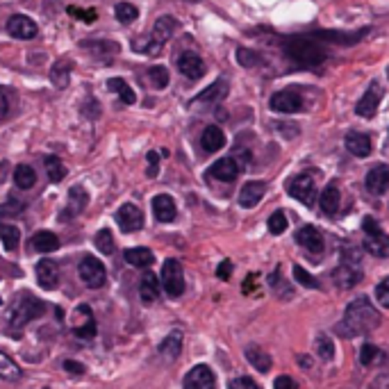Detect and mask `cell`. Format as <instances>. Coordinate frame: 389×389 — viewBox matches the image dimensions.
<instances>
[{
  "label": "cell",
  "instance_id": "obj_8",
  "mask_svg": "<svg viewBox=\"0 0 389 389\" xmlns=\"http://www.w3.org/2000/svg\"><path fill=\"white\" fill-rule=\"evenodd\" d=\"M71 330L78 339H94L96 337V319L91 314L89 305H78L73 312Z\"/></svg>",
  "mask_w": 389,
  "mask_h": 389
},
{
  "label": "cell",
  "instance_id": "obj_18",
  "mask_svg": "<svg viewBox=\"0 0 389 389\" xmlns=\"http://www.w3.org/2000/svg\"><path fill=\"white\" fill-rule=\"evenodd\" d=\"M153 214H155V219H157L159 223H171V221H176L178 210H176L174 198H171L169 193H159V196H155V198H153Z\"/></svg>",
  "mask_w": 389,
  "mask_h": 389
},
{
  "label": "cell",
  "instance_id": "obj_27",
  "mask_svg": "<svg viewBox=\"0 0 389 389\" xmlns=\"http://www.w3.org/2000/svg\"><path fill=\"white\" fill-rule=\"evenodd\" d=\"M201 144L208 153H216L225 146V134H223L221 128H216V125H208V128L203 130Z\"/></svg>",
  "mask_w": 389,
  "mask_h": 389
},
{
  "label": "cell",
  "instance_id": "obj_5",
  "mask_svg": "<svg viewBox=\"0 0 389 389\" xmlns=\"http://www.w3.org/2000/svg\"><path fill=\"white\" fill-rule=\"evenodd\" d=\"M178 28V21L174 16H159L157 23H155V28H153V34H151V39H146L144 46H137V50H144V53H151V55H157L159 48L174 37V32Z\"/></svg>",
  "mask_w": 389,
  "mask_h": 389
},
{
  "label": "cell",
  "instance_id": "obj_9",
  "mask_svg": "<svg viewBox=\"0 0 389 389\" xmlns=\"http://www.w3.org/2000/svg\"><path fill=\"white\" fill-rule=\"evenodd\" d=\"M287 191H289L292 198L301 201L305 205H312V198H314V178H312V174H301V176L292 178L289 185H287Z\"/></svg>",
  "mask_w": 389,
  "mask_h": 389
},
{
  "label": "cell",
  "instance_id": "obj_58",
  "mask_svg": "<svg viewBox=\"0 0 389 389\" xmlns=\"http://www.w3.org/2000/svg\"><path fill=\"white\" fill-rule=\"evenodd\" d=\"M187 3H201V0H187Z\"/></svg>",
  "mask_w": 389,
  "mask_h": 389
},
{
  "label": "cell",
  "instance_id": "obj_55",
  "mask_svg": "<svg viewBox=\"0 0 389 389\" xmlns=\"http://www.w3.org/2000/svg\"><path fill=\"white\" fill-rule=\"evenodd\" d=\"M7 110H9V100L5 96V91L0 89V119H5L7 117Z\"/></svg>",
  "mask_w": 389,
  "mask_h": 389
},
{
  "label": "cell",
  "instance_id": "obj_56",
  "mask_svg": "<svg viewBox=\"0 0 389 389\" xmlns=\"http://www.w3.org/2000/svg\"><path fill=\"white\" fill-rule=\"evenodd\" d=\"M369 389H389V375H383V378H378Z\"/></svg>",
  "mask_w": 389,
  "mask_h": 389
},
{
  "label": "cell",
  "instance_id": "obj_41",
  "mask_svg": "<svg viewBox=\"0 0 389 389\" xmlns=\"http://www.w3.org/2000/svg\"><path fill=\"white\" fill-rule=\"evenodd\" d=\"M114 14H117V18L123 23V26H128V23L139 18V9H137L134 5H130V3H119L117 9H114Z\"/></svg>",
  "mask_w": 389,
  "mask_h": 389
},
{
  "label": "cell",
  "instance_id": "obj_22",
  "mask_svg": "<svg viewBox=\"0 0 389 389\" xmlns=\"http://www.w3.org/2000/svg\"><path fill=\"white\" fill-rule=\"evenodd\" d=\"M208 174L216 180H221V182H233L239 176V164L235 162L233 157H223V159H219V162H214L210 166Z\"/></svg>",
  "mask_w": 389,
  "mask_h": 389
},
{
  "label": "cell",
  "instance_id": "obj_35",
  "mask_svg": "<svg viewBox=\"0 0 389 389\" xmlns=\"http://www.w3.org/2000/svg\"><path fill=\"white\" fill-rule=\"evenodd\" d=\"M107 89L114 91V94H119L125 105H132V102L137 100L132 87H130L128 82H125V80H121V78H112V80H107Z\"/></svg>",
  "mask_w": 389,
  "mask_h": 389
},
{
  "label": "cell",
  "instance_id": "obj_11",
  "mask_svg": "<svg viewBox=\"0 0 389 389\" xmlns=\"http://www.w3.org/2000/svg\"><path fill=\"white\" fill-rule=\"evenodd\" d=\"M34 276H37V282L41 289L53 292V289H57V284H60V267H57L53 260L43 257L41 262H37Z\"/></svg>",
  "mask_w": 389,
  "mask_h": 389
},
{
  "label": "cell",
  "instance_id": "obj_34",
  "mask_svg": "<svg viewBox=\"0 0 389 389\" xmlns=\"http://www.w3.org/2000/svg\"><path fill=\"white\" fill-rule=\"evenodd\" d=\"M14 182L18 189H32L34 182H37V174L30 164H18L14 169Z\"/></svg>",
  "mask_w": 389,
  "mask_h": 389
},
{
  "label": "cell",
  "instance_id": "obj_38",
  "mask_svg": "<svg viewBox=\"0 0 389 389\" xmlns=\"http://www.w3.org/2000/svg\"><path fill=\"white\" fill-rule=\"evenodd\" d=\"M46 174H48L50 182H62L64 176H66V166L62 164V159L60 157H46Z\"/></svg>",
  "mask_w": 389,
  "mask_h": 389
},
{
  "label": "cell",
  "instance_id": "obj_51",
  "mask_svg": "<svg viewBox=\"0 0 389 389\" xmlns=\"http://www.w3.org/2000/svg\"><path fill=\"white\" fill-rule=\"evenodd\" d=\"M157 171H159V155L155 153V151H151L148 153V178H155L157 176Z\"/></svg>",
  "mask_w": 389,
  "mask_h": 389
},
{
  "label": "cell",
  "instance_id": "obj_44",
  "mask_svg": "<svg viewBox=\"0 0 389 389\" xmlns=\"http://www.w3.org/2000/svg\"><path fill=\"white\" fill-rule=\"evenodd\" d=\"M360 362L364 364V367H371L373 362H380V351L373 344H364L360 351Z\"/></svg>",
  "mask_w": 389,
  "mask_h": 389
},
{
  "label": "cell",
  "instance_id": "obj_2",
  "mask_svg": "<svg viewBox=\"0 0 389 389\" xmlns=\"http://www.w3.org/2000/svg\"><path fill=\"white\" fill-rule=\"evenodd\" d=\"M282 48L287 53V57L299 64L303 68H319L324 62H326V50L319 46V39H312V37H299V34H294V37H287L282 41Z\"/></svg>",
  "mask_w": 389,
  "mask_h": 389
},
{
  "label": "cell",
  "instance_id": "obj_45",
  "mask_svg": "<svg viewBox=\"0 0 389 389\" xmlns=\"http://www.w3.org/2000/svg\"><path fill=\"white\" fill-rule=\"evenodd\" d=\"M82 48H91V50H96L98 55H107L110 50L117 53L119 46L117 43H110V41H82Z\"/></svg>",
  "mask_w": 389,
  "mask_h": 389
},
{
  "label": "cell",
  "instance_id": "obj_23",
  "mask_svg": "<svg viewBox=\"0 0 389 389\" xmlns=\"http://www.w3.org/2000/svg\"><path fill=\"white\" fill-rule=\"evenodd\" d=\"M125 262H128L130 267L134 269H148L155 262V255L151 248H144V246H134V248H128L125 250Z\"/></svg>",
  "mask_w": 389,
  "mask_h": 389
},
{
  "label": "cell",
  "instance_id": "obj_3",
  "mask_svg": "<svg viewBox=\"0 0 389 389\" xmlns=\"http://www.w3.org/2000/svg\"><path fill=\"white\" fill-rule=\"evenodd\" d=\"M43 312H46V303L41 299H30L28 296V299L18 301L14 307H11L7 319H9L11 330H23L30 321H34V319L43 316Z\"/></svg>",
  "mask_w": 389,
  "mask_h": 389
},
{
  "label": "cell",
  "instance_id": "obj_36",
  "mask_svg": "<svg viewBox=\"0 0 389 389\" xmlns=\"http://www.w3.org/2000/svg\"><path fill=\"white\" fill-rule=\"evenodd\" d=\"M246 360L253 364L257 371H262V373H267L271 369V358L262 348H257V346H248L246 348Z\"/></svg>",
  "mask_w": 389,
  "mask_h": 389
},
{
  "label": "cell",
  "instance_id": "obj_20",
  "mask_svg": "<svg viewBox=\"0 0 389 389\" xmlns=\"http://www.w3.org/2000/svg\"><path fill=\"white\" fill-rule=\"evenodd\" d=\"M267 193V185L262 180H253V182H246V185L242 187V191H239V205L242 208H255V205L262 201V196Z\"/></svg>",
  "mask_w": 389,
  "mask_h": 389
},
{
  "label": "cell",
  "instance_id": "obj_14",
  "mask_svg": "<svg viewBox=\"0 0 389 389\" xmlns=\"http://www.w3.org/2000/svg\"><path fill=\"white\" fill-rule=\"evenodd\" d=\"M185 389H216V375L208 364H198L185 375Z\"/></svg>",
  "mask_w": 389,
  "mask_h": 389
},
{
  "label": "cell",
  "instance_id": "obj_24",
  "mask_svg": "<svg viewBox=\"0 0 389 389\" xmlns=\"http://www.w3.org/2000/svg\"><path fill=\"white\" fill-rule=\"evenodd\" d=\"M159 289H162V284H159L157 276H155V273H151V271H146L142 282H139V296H142V301L146 305L155 303L159 299Z\"/></svg>",
  "mask_w": 389,
  "mask_h": 389
},
{
  "label": "cell",
  "instance_id": "obj_54",
  "mask_svg": "<svg viewBox=\"0 0 389 389\" xmlns=\"http://www.w3.org/2000/svg\"><path fill=\"white\" fill-rule=\"evenodd\" d=\"M273 387H276V389H299V385H296V383L289 378V375H280V378H276Z\"/></svg>",
  "mask_w": 389,
  "mask_h": 389
},
{
  "label": "cell",
  "instance_id": "obj_53",
  "mask_svg": "<svg viewBox=\"0 0 389 389\" xmlns=\"http://www.w3.org/2000/svg\"><path fill=\"white\" fill-rule=\"evenodd\" d=\"M230 273H233V262L223 260L221 265H219V269H216V276H219L221 280H228V278H230Z\"/></svg>",
  "mask_w": 389,
  "mask_h": 389
},
{
  "label": "cell",
  "instance_id": "obj_15",
  "mask_svg": "<svg viewBox=\"0 0 389 389\" xmlns=\"http://www.w3.org/2000/svg\"><path fill=\"white\" fill-rule=\"evenodd\" d=\"M7 32L16 39L30 41V39L37 37L39 28H37V23H34L32 18H28L26 14H14L7 21Z\"/></svg>",
  "mask_w": 389,
  "mask_h": 389
},
{
  "label": "cell",
  "instance_id": "obj_43",
  "mask_svg": "<svg viewBox=\"0 0 389 389\" xmlns=\"http://www.w3.org/2000/svg\"><path fill=\"white\" fill-rule=\"evenodd\" d=\"M284 230H287V216H284L282 210L273 212V214L269 216V233H271V235H282Z\"/></svg>",
  "mask_w": 389,
  "mask_h": 389
},
{
  "label": "cell",
  "instance_id": "obj_52",
  "mask_svg": "<svg viewBox=\"0 0 389 389\" xmlns=\"http://www.w3.org/2000/svg\"><path fill=\"white\" fill-rule=\"evenodd\" d=\"M64 371H68L71 375H82V373H87V367H85V364L75 362V360H66L64 362Z\"/></svg>",
  "mask_w": 389,
  "mask_h": 389
},
{
  "label": "cell",
  "instance_id": "obj_19",
  "mask_svg": "<svg viewBox=\"0 0 389 389\" xmlns=\"http://www.w3.org/2000/svg\"><path fill=\"white\" fill-rule=\"evenodd\" d=\"M364 182H367V189L373 193V196H380V193H385L389 189V166L387 164L373 166Z\"/></svg>",
  "mask_w": 389,
  "mask_h": 389
},
{
  "label": "cell",
  "instance_id": "obj_40",
  "mask_svg": "<svg viewBox=\"0 0 389 389\" xmlns=\"http://www.w3.org/2000/svg\"><path fill=\"white\" fill-rule=\"evenodd\" d=\"M96 248L100 250L102 255H112L114 253V237H112V233L107 230V228H102V230H98V235H96Z\"/></svg>",
  "mask_w": 389,
  "mask_h": 389
},
{
  "label": "cell",
  "instance_id": "obj_57",
  "mask_svg": "<svg viewBox=\"0 0 389 389\" xmlns=\"http://www.w3.org/2000/svg\"><path fill=\"white\" fill-rule=\"evenodd\" d=\"M5 176H7V162H3V164H0V182L5 180Z\"/></svg>",
  "mask_w": 389,
  "mask_h": 389
},
{
  "label": "cell",
  "instance_id": "obj_42",
  "mask_svg": "<svg viewBox=\"0 0 389 389\" xmlns=\"http://www.w3.org/2000/svg\"><path fill=\"white\" fill-rule=\"evenodd\" d=\"M148 80L153 82L155 89H164L169 85V68L166 66H153L151 71H148Z\"/></svg>",
  "mask_w": 389,
  "mask_h": 389
},
{
  "label": "cell",
  "instance_id": "obj_4",
  "mask_svg": "<svg viewBox=\"0 0 389 389\" xmlns=\"http://www.w3.org/2000/svg\"><path fill=\"white\" fill-rule=\"evenodd\" d=\"M362 230H364V248L375 257H389V235L383 233L378 221L371 219V216H364Z\"/></svg>",
  "mask_w": 389,
  "mask_h": 389
},
{
  "label": "cell",
  "instance_id": "obj_46",
  "mask_svg": "<svg viewBox=\"0 0 389 389\" xmlns=\"http://www.w3.org/2000/svg\"><path fill=\"white\" fill-rule=\"evenodd\" d=\"M237 62L242 64V66H246V68H250V66L260 64V57H257L255 50H250V48H239L237 50Z\"/></svg>",
  "mask_w": 389,
  "mask_h": 389
},
{
  "label": "cell",
  "instance_id": "obj_6",
  "mask_svg": "<svg viewBox=\"0 0 389 389\" xmlns=\"http://www.w3.org/2000/svg\"><path fill=\"white\" fill-rule=\"evenodd\" d=\"M162 287L171 299H178L185 292V271H182V265L174 257L162 265Z\"/></svg>",
  "mask_w": 389,
  "mask_h": 389
},
{
  "label": "cell",
  "instance_id": "obj_48",
  "mask_svg": "<svg viewBox=\"0 0 389 389\" xmlns=\"http://www.w3.org/2000/svg\"><path fill=\"white\" fill-rule=\"evenodd\" d=\"M375 299H378V303L383 307H389V278L378 282V287H375Z\"/></svg>",
  "mask_w": 389,
  "mask_h": 389
},
{
  "label": "cell",
  "instance_id": "obj_7",
  "mask_svg": "<svg viewBox=\"0 0 389 389\" xmlns=\"http://www.w3.org/2000/svg\"><path fill=\"white\" fill-rule=\"evenodd\" d=\"M78 273H80V278H82V282L91 289H100L107 280L105 265H102L98 257H91V255L82 257V262H80V267H78Z\"/></svg>",
  "mask_w": 389,
  "mask_h": 389
},
{
  "label": "cell",
  "instance_id": "obj_25",
  "mask_svg": "<svg viewBox=\"0 0 389 389\" xmlns=\"http://www.w3.org/2000/svg\"><path fill=\"white\" fill-rule=\"evenodd\" d=\"M87 203H89V193H87V189H85L82 185L71 187V191H68V208H66V212L62 214V219H66L68 214L78 216L80 212H82V210L87 208Z\"/></svg>",
  "mask_w": 389,
  "mask_h": 389
},
{
  "label": "cell",
  "instance_id": "obj_26",
  "mask_svg": "<svg viewBox=\"0 0 389 389\" xmlns=\"http://www.w3.org/2000/svg\"><path fill=\"white\" fill-rule=\"evenodd\" d=\"M71 73H73V62L68 60V57H62V60H57L53 64V71H50V80L57 89H64L68 85V80H71Z\"/></svg>",
  "mask_w": 389,
  "mask_h": 389
},
{
  "label": "cell",
  "instance_id": "obj_50",
  "mask_svg": "<svg viewBox=\"0 0 389 389\" xmlns=\"http://www.w3.org/2000/svg\"><path fill=\"white\" fill-rule=\"evenodd\" d=\"M230 389H260V385L253 378H246V375H242V378L230 380Z\"/></svg>",
  "mask_w": 389,
  "mask_h": 389
},
{
  "label": "cell",
  "instance_id": "obj_13",
  "mask_svg": "<svg viewBox=\"0 0 389 389\" xmlns=\"http://www.w3.org/2000/svg\"><path fill=\"white\" fill-rule=\"evenodd\" d=\"M380 100H383V89L378 82H371L369 89L364 91V96L358 100V105H356V114L362 119H373V114L375 110H378L380 105Z\"/></svg>",
  "mask_w": 389,
  "mask_h": 389
},
{
  "label": "cell",
  "instance_id": "obj_33",
  "mask_svg": "<svg viewBox=\"0 0 389 389\" xmlns=\"http://www.w3.org/2000/svg\"><path fill=\"white\" fill-rule=\"evenodd\" d=\"M21 375H23V371L18 369V364L0 351V378L9 380V383H16V380H21Z\"/></svg>",
  "mask_w": 389,
  "mask_h": 389
},
{
  "label": "cell",
  "instance_id": "obj_31",
  "mask_svg": "<svg viewBox=\"0 0 389 389\" xmlns=\"http://www.w3.org/2000/svg\"><path fill=\"white\" fill-rule=\"evenodd\" d=\"M225 94H228V82L225 80H216L214 85H210L208 89L203 91V94H198L196 98H193V102H216V100L225 98Z\"/></svg>",
  "mask_w": 389,
  "mask_h": 389
},
{
  "label": "cell",
  "instance_id": "obj_29",
  "mask_svg": "<svg viewBox=\"0 0 389 389\" xmlns=\"http://www.w3.org/2000/svg\"><path fill=\"white\" fill-rule=\"evenodd\" d=\"M32 246L34 250H39V253H53V250L60 248V239L50 230H39L32 237Z\"/></svg>",
  "mask_w": 389,
  "mask_h": 389
},
{
  "label": "cell",
  "instance_id": "obj_47",
  "mask_svg": "<svg viewBox=\"0 0 389 389\" xmlns=\"http://www.w3.org/2000/svg\"><path fill=\"white\" fill-rule=\"evenodd\" d=\"M294 278L299 280V282L303 284V287H307V289H316V287H319L316 278H312L310 273H307V271H305L303 267H299V265L294 267Z\"/></svg>",
  "mask_w": 389,
  "mask_h": 389
},
{
  "label": "cell",
  "instance_id": "obj_30",
  "mask_svg": "<svg viewBox=\"0 0 389 389\" xmlns=\"http://www.w3.org/2000/svg\"><path fill=\"white\" fill-rule=\"evenodd\" d=\"M319 205H321V210L326 214L333 216L337 210H339V187L335 182H330V185L321 191V198H319Z\"/></svg>",
  "mask_w": 389,
  "mask_h": 389
},
{
  "label": "cell",
  "instance_id": "obj_1",
  "mask_svg": "<svg viewBox=\"0 0 389 389\" xmlns=\"http://www.w3.org/2000/svg\"><path fill=\"white\" fill-rule=\"evenodd\" d=\"M380 326V314L378 310L371 305L367 296H360L358 301H353L346 312H344V321L337 326V330L346 337H356V335H369L373 328Z\"/></svg>",
  "mask_w": 389,
  "mask_h": 389
},
{
  "label": "cell",
  "instance_id": "obj_37",
  "mask_svg": "<svg viewBox=\"0 0 389 389\" xmlns=\"http://www.w3.org/2000/svg\"><path fill=\"white\" fill-rule=\"evenodd\" d=\"M0 239H3V246L7 250H16L18 244H21V230L16 225L0 223Z\"/></svg>",
  "mask_w": 389,
  "mask_h": 389
},
{
  "label": "cell",
  "instance_id": "obj_28",
  "mask_svg": "<svg viewBox=\"0 0 389 389\" xmlns=\"http://www.w3.org/2000/svg\"><path fill=\"white\" fill-rule=\"evenodd\" d=\"M346 148H348L351 155L367 157L371 153V139L362 132H348L346 134Z\"/></svg>",
  "mask_w": 389,
  "mask_h": 389
},
{
  "label": "cell",
  "instance_id": "obj_32",
  "mask_svg": "<svg viewBox=\"0 0 389 389\" xmlns=\"http://www.w3.org/2000/svg\"><path fill=\"white\" fill-rule=\"evenodd\" d=\"M182 351V333H178V330H174L169 337H164V341L159 344V353L162 356H166L169 360H176L180 356Z\"/></svg>",
  "mask_w": 389,
  "mask_h": 389
},
{
  "label": "cell",
  "instance_id": "obj_16",
  "mask_svg": "<svg viewBox=\"0 0 389 389\" xmlns=\"http://www.w3.org/2000/svg\"><path fill=\"white\" fill-rule=\"evenodd\" d=\"M296 242H299L307 253L312 255H321L324 253V235L312 225H305L296 233Z\"/></svg>",
  "mask_w": 389,
  "mask_h": 389
},
{
  "label": "cell",
  "instance_id": "obj_59",
  "mask_svg": "<svg viewBox=\"0 0 389 389\" xmlns=\"http://www.w3.org/2000/svg\"><path fill=\"white\" fill-rule=\"evenodd\" d=\"M387 78H389V68H387Z\"/></svg>",
  "mask_w": 389,
  "mask_h": 389
},
{
  "label": "cell",
  "instance_id": "obj_39",
  "mask_svg": "<svg viewBox=\"0 0 389 389\" xmlns=\"http://www.w3.org/2000/svg\"><path fill=\"white\" fill-rule=\"evenodd\" d=\"M316 356L330 362L335 358V344H333V339H330L328 335H319L316 337Z\"/></svg>",
  "mask_w": 389,
  "mask_h": 389
},
{
  "label": "cell",
  "instance_id": "obj_17",
  "mask_svg": "<svg viewBox=\"0 0 389 389\" xmlns=\"http://www.w3.org/2000/svg\"><path fill=\"white\" fill-rule=\"evenodd\" d=\"M335 284H339L341 289H351L362 280V271L358 265H351V262H341V265L333 271Z\"/></svg>",
  "mask_w": 389,
  "mask_h": 389
},
{
  "label": "cell",
  "instance_id": "obj_49",
  "mask_svg": "<svg viewBox=\"0 0 389 389\" xmlns=\"http://www.w3.org/2000/svg\"><path fill=\"white\" fill-rule=\"evenodd\" d=\"M82 114H85L87 119H98V117H100V105H98V100H96V98L85 100V102H82Z\"/></svg>",
  "mask_w": 389,
  "mask_h": 389
},
{
  "label": "cell",
  "instance_id": "obj_12",
  "mask_svg": "<svg viewBox=\"0 0 389 389\" xmlns=\"http://www.w3.org/2000/svg\"><path fill=\"white\" fill-rule=\"evenodd\" d=\"M271 110L273 112H280V114H294V112H301L303 110V98L296 94L294 89H284L278 91V94L271 96Z\"/></svg>",
  "mask_w": 389,
  "mask_h": 389
},
{
  "label": "cell",
  "instance_id": "obj_21",
  "mask_svg": "<svg viewBox=\"0 0 389 389\" xmlns=\"http://www.w3.org/2000/svg\"><path fill=\"white\" fill-rule=\"evenodd\" d=\"M178 68H180V73L189 80H198L205 73V64L196 53H182L178 60Z\"/></svg>",
  "mask_w": 389,
  "mask_h": 389
},
{
  "label": "cell",
  "instance_id": "obj_10",
  "mask_svg": "<svg viewBox=\"0 0 389 389\" xmlns=\"http://www.w3.org/2000/svg\"><path fill=\"white\" fill-rule=\"evenodd\" d=\"M117 223H119V228L123 233H137V230H142L144 228V214H142L139 208H137V205L125 203L117 212Z\"/></svg>",
  "mask_w": 389,
  "mask_h": 389
}]
</instances>
